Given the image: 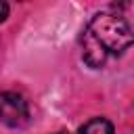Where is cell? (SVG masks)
Instances as JSON below:
<instances>
[{
    "instance_id": "3",
    "label": "cell",
    "mask_w": 134,
    "mask_h": 134,
    "mask_svg": "<svg viewBox=\"0 0 134 134\" xmlns=\"http://www.w3.org/2000/svg\"><path fill=\"white\" fill-rule=\"evenodd\" d=\"M77 134H113V124L105 117H94L90 121H86Z\"/></svg>"
},
{
    "instance_id": "5",
    "label": "cell",
    "mask_w": 134,
    "mask_h": 134,
    "mask_svg": "<svg viewBox=\"0 0 134 134\" xmlns=\"http://www.w3.org/2000/svg\"><path fill=\"white\" fill-rule=\"evenodd\" d=\"M57 134H67V132H57Z\"/></svg>"
},
{
    "instance_id": "1",
    "label": "cell",
    "mask_w": 134,
    "mask_h": 134,
    "mask_svg": "<svg viewBox=\"0 0 134 134\" xmlns=\"http://www.w3.org/2000/svg\"><path fill=\"white\" fill-rule=\"evenodd\" d=\"M134 42V31L128 21L113 13H98L88 23L82 46L84 61L90 67H100L109 54H121Z\"/></svg>"
},
{
    "instance_id": "4",
    "label": "cell",
    "mask_w": 134,
    "mask_h": 134,
    "mask_svg": "<svg viewBox=\"0 0 134 134\" xmlns=\"http://www.w3.org/2000/svg\"><path fill=\"white\" fill-rule=\"evenodd\" d=\"M6 15H8V6H6L4 2H0V23L6 19Z\"/></svg>"
},
{
    "instance_id": "2",
    "label": "cell",
    "mask_w": 134,
    "mask_h": 134,
    "mask_svg": "<svg viewBox=\"0 0 134 134\" xmlns=\"http://www.w3.org/2000/svg\"><path fill=\"white\" fill-rule=\"evenodd\" d=\"M0 121L13 128H21L29 121V105L17 92L0 94Z\"/></svg>"
}]
</instances>
